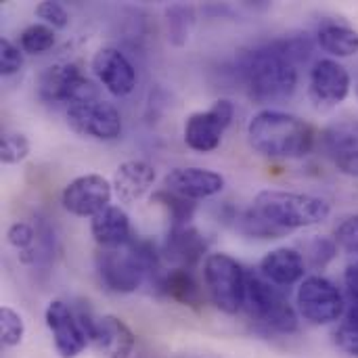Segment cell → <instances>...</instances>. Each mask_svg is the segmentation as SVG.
<instances>
[{"label": "cell", "instance_id": "1f68e13d", "mask_svg": "<svg viewBox=\"0 0 358 358\" xmlns=\"http://www.w3.org/2000/svg\"><path fill=\"white\" fill-rule=\"evenodd\" d=\"M336 243L348 252L358 256V214L348 216L338 229H336Z\"/></svg>", "mask_w": 358, "mask_h": 358}, {"label": "cell", "instance_id": "4316f807", "mask_svg": "<svg viewBox=\"0 0 358 358\" xmlns=\"http://www.w3.org/2000/svg\"><path fill=\"white\" fill-rule=\"evenodd\" d=\"M239 231L245 233L248 237H258V239H279L285 235V231L277 229L275 224H271L264 216H260L254 208L243 212L237 218Z\"/></svg>", "mask_w": 358, "mask_h": 358}, {"label": "cell", "instance_id": "f546056e", "mask_svg": "<svg viewBox=\"0 0 358 358\" xmlns=\"http://www.w3.org/2000/svg\"><path fill=\"white\" fill-rule=\"evenodd\" d=\"M0 329H2V344L4 346H19L25 336V323L19 313L8 306L0 310Z\"/></svg>", "mask_w": 358, "mask_h": 358}, {"label": "cell", "instance_id": "d6a6232c", "mask_svg": "<svg viewBox=\"0 0 358 358\" xmlns=\"http://www.w3.org/2000/svg\"><path fill=\"white\" fill-rule=\"evenodd\" d=\"M36 15L44 21V25L48 27H67L69 23V13L65 10L63 4L59 2H50V0H44L36 6Z\"/></svg>", "mask_w": 358, "mask_h": 358}, {"label": "cell", "instance_id": "74e56055", "mask_svg": "<svg viewBox=\"0 0 358 358\" xmlns=\"http://www.w3.org/2000/svg\"><path fill=\"white\" fill-rule=\"evenodd\" d=\"M357 92H358V86H357Z\"/></svg>", "mask_w": 358, "mask_h": 358}, {"label": "cell", "instance_id": "6da1fadb", "mask_svg": "<svg viewBox=\"0 0 358 358\" xmlns=\"http://www.w3.org/2000/svg\"><path fill=\"white\" fill-rule=\"evenodd\" d=\"M250 145L271 159H300L317 145L315 128L298 115L264 109L248 124Z\"/></svg>", "mask_w": 358, "mask_h": 358}, {"label": "cell", "instance_id": "44dd1931", "mask_svg": "<svg viewBox=\"0 0 358 358\" xmlns=\"http://www.w3.org/2000/svg\"><path fill=\"white\" fill-rule=\"evenodd\" d=\"M159 289L174 302L189 306L193 310H199L203 304V294L199 289V283L195 281L193 273L189 268H172L168 271L162 281H159Z\"/></svg>", "mask_w": 358, "mask_h": 358}, {"label": "cell", "instance_id": "5bb4252c", "mask_svg": "<svg viewBox=\"0 0 358 358\" xmlns=\"http://www.w3.org/2000/svg\"><path fill=\"white\" fill-rule=\"evenodd\" d=\"M92 71L113 96H126L136 86V69L128 57L113 46L96 50L92 59Z\"/></svg>", "mask_w": 358, "mask_h": 358}, {"label": "cell", "instance_id": "4fadbf2b", "mask_svg": "<svg viewBox=\"0 0 358 358\" xmlns=\"http://www.w3.org/2000/svg\"><path fill=\"white\" fill-rule=\"evenodd\" d=\"M308 90L310 99L319 107H336L350 92V73L342 63L334 59H321L310 71Z\"/></svg>", "mask_w": 358, "mask_h": 358}, {"label": "cell", "instance_id": "e575fe53", "mask_svg": "<svg viewBox=\"0 0 358 358\" xmlns=\"http://www.w3.org/2000/svg\"><path fill=\"white\" fill-rule=\"evenodd\" d=\"M6 239L8 243L15 248V250H21V252H29L34 248V241H36V233L29 224L25 222H15L8 231H6Z\"/></svg>", "mask_w": 358, "mask_h": 358}, {"label": "cell", "instance_id": "52a82bcc", "mask_svg": "<svg viewBox=\"0 0 358 358\" xmlns=\"http://www.w3.org/2000/svg\"><path fill=\"white\" fill-rule=\"evenodd\" d=\"M38 94L46 103H63L67 107L99 99V90L76 63H59L48 67L38 82Z\"/></svg>", "mask_w": 358, "mask_h": 358}, {"label": "cell", "instance_id": "277c9868", "mask_svg": "<svg viewBox=\"0 0 358 358\" xmlns=\"http://www.w3.org/2000/svg\"><path fill=\"white\" fill-rule=\"evenodd\" d=\"M254 210L277 229L289 233L296 229L317 227L329 218V203L315 195L292 191H260L254 199Z\"/></svg>", "mask_w": 358, "mask_h": 358}, {"label": "cell", "instance_id": "5b68a950", "mask_svg": "<svg viewBox=\"0 0 358 358\" xmlns=\"http://www.w3.org/2000/svg\"><path fill=\"white\" fill-rule=\"evenodd\" d=\"M245 308L248 315L268 331L285 336L298 331V315L289 300L277 287H273V283L258 275H248Z\"/></svg>", "mask_w": 358, "mask_h": 358}, {"label": "cell", "instance_id": "836d02e7", "mask_svg": "<svg viewBox=\"0 0 358 358\" xmlns=\"http://www.w3.org/2000/svg\"><path fill=\"white\" fill-rule=\"evenodd\" d=\"M23 50L15 46L10 40H0V73L2 76H13L21 69L23 65Z\"/></svg>", "mask_w": 358, "mask_h": 358}, {"label": "cell", "instance_id": "e0dca14e", "mask_svg": "<svg viewBox=\"0 0 358 358\" xmlns=\"http://www.w3.org/2000/svg\"><path fill=\"white\" fill-rule=\"evenodd\" d=\"M155 176V168L149 162L130 159L115 170L111 187L122 203H134L151 191Z\"/></svg>", "mask_w": 358, "mask_h": 358}, {"label": "cell", "instance_id": "d6986e66", "mask_svg": "<svg viewBox=\"0 0 358 358\" xmlns=\"http://www.w3.org/2000/svg\"><path fill=\"white\" fill-rule=\"evenodd\" d=\"M262 277L273 285H294L298 283L306 273V260L304 256L294 248H279L268 252L260 262Z\"/></svg>", "mask_w": 358, "mask_h": 358}, {"label": "cell", "instance_id": "4dcf8cb0", "mask_svg": "<svg viewBox=\"0 0 358 358\" xmlns=\"http://www.w3.org/2000/svg\"><path fill=\"white\" fill-rule=\"evenodd\" d=\"M304 250H306V258L310 260V264L315 268H319V266H325L327 262H331L336 258L338 243L331 239H325V237H315L304 245Z\"/></svg>", "mask_w": 358, "mask_h": 358}, {"label": "cell", "instance_id": "9c48e42d", "mask_svg": "<svg viewBox=\"0 0 358 358\" xmlns=\"http://www.w3.org/2000/svg\"><path fill=\"white\" fill-rule=\"evenodd\" d=\"M298 310L313 325H329L342 319V292L325 277H308L298 289Z\"/></svg>", "mask_w": 358, "mask_h": 358}, {"label": "cell", "instance_id": "484cf974", "mask_svg": "<svg viewBox=\"0 0 358 358\" xmlns=\"http://www.w3.org/2000/svg\"><path fill=\"white\" fill-rule=\"evenodd\" d=\"M21 50L27 55H42L55 46V31L44 23H34L21 31Z\"/></svg>", "mask_w": 358, "mask_h": 358}, {"label": "cell", "instance_id": "7a4b0ae2", "mask_svg": "<svg viewBox=\"0 0 358 358\" xmlns=\"http://www.w3.org/2000/svg\"><path fill=\"white\" fill-rule=\"evenodd\" d=\"M298 65L283 52L279 40L258 46L241 57V76L256 103L285 101L296 92Z\"/></svg>", "mask_w": 358, "mask_h": 358}, {"label": "cell", "instance_id": "ba28073f", "mask_svg": "<svg viewBox=\"0 0 358 358\" xmlns=\"http://www.w3.org/2000/svg\"><path fill=\"white\" fill-rule=\"evenodd\" d=\"M235 105L229 99H218L210 109L191 113L185 122V143L189 149L210 153L218 149L224 130L231 126Z\"/></svg>", "mask_w": 358, "mask_h": 358}, {"label": "cell", "instance_id": "3957f363", "mask_svg": "<svg viewBox=\"0 0 358 358\" xmlns=\"http://www.w3.org/2000/svg\"><path fill=\"white\" fill-rule=\"evenodd\" d=\"M157 271V252L145 241L132 237L117 250H101L96 254V273L105 289L113 294H132L145 279Z\"/></svg>", "mask_w": 358, "mask_h": 358}, {"label": "cell", "instance_id": "d4e9b609", "mask_svg": "<svg viewBox=\"0 0 358 358\" xmlns=\"http://www.w3.org/2000/svg\"><path fill=\"white\" fill-rule=\"evenodd\" d=\"M166 17H168V38L172 44L176 46H182L187 40H189V34H191V27H193V8L191 6H185V4H174L166 10Z\"/></svg>", "mask_w": 358, "mask_h": 358}, {"label": "cell", "instance_id": "d590c367", "mask_svg": "<svg viewBox=\"0 0 358 358\" xmlns=\"http://www.w3.org/2000/svg\"><path fill=\"white\" fill-rule=\"evenodd\" d=\"M334 164H336V168H338L342 174L358 178V153L346 155V157H340V159H336Z\"/></svg>", "mask_w": 358, "mask_h": 358}, {"label": "cell", "instance_id": "ac0fdd59", "mask_svg": "<svg viewBox=\"0 0 358 358\" xmlns=\"http://www.w3.org/2000/svg\"><path fill=\"white\" fill-rule=\"evenodd\" d=\"M90 233L101 250H117L132 239L130 218L120 206H109L90 220Z\"/></svg>", "mask_w": 358, "mask_h": 358}, {"label": "cell", "instance_id": "30bf717a", "mask_svg": "<svg viewBox=\"0 0 358 358\" xmlns=\"http://www.w3.org/2000/svg\"><path fill=\"white\" fill-rule=\"evenodd\" d=\"M67 124L80 136L94 141H115L122 134L120 111L103 99L67 107Z\"/></svg>", "mask_w": 358, "mask_h": 358}, {"label": "cell", "instance_id": "2e32d148", "mask_svg": "<svg viewBox=\"0 0 358 358\" xmlns=\"http://www.w3.org/2000/svg\"><path fill=\"white\" fill-rule=\"evenodd\" d=\"M90 342L105 358H130L136 338L132 329L117 317H101L94 323Z\"/></svg>", "mask_w": 358, "mask_h": 358}, {"label": "cell", "instance_id": "83f0119b", "mask_svg": "<svg viewBox=\"0 0 358 358\" xmlns=\"http://www.w3.org/2000/svg\"><path fill=\"white\" fill-rule=\"evenodd\" d=\"M336 344L350 357H358V306L350 308L338 331H336Z\"/></svg>", "mask_w": 358, "mask_h": 358}, {"label": "cell", "instance_id": "f1b7e54d", "mask_svg": "<svg viewBox=\"0 0 358 358\" xmlns=\"http://www.w3.org/2000/svg\"><path fill=\"white\" fill-rule=\"evenodd\" d=\"M29 155V141L19 132H4L0 138V159L2 164H19Z\"/></svg>", "mask_w": 358, "mask_h": 358}, {"label": "cell", "instance_id": "8d00e7d4", "mask_svg": "<svg viewBox=\"0 0 358 358\" xmlns=\"http://www.w3.org/2000/svg\"><path fill=\"white\" fill-rule=\"evenodd\" d=\"M344 281H346V287L350 292V296L358 302V262L350 264L346 268V275H344Z\"/></svg>", "mask_w": 358, "mask_h": 358}, {"label": "cell", "instance_id": "ffe728a7", "mask_svg": "<svg viewBox=\"0 0 358 358\" xmlns=\"http://www.w3.org/2000/svg\"><path fill=\"white\" fill-rule=\"evenodd\" d=\"M206 250H208V243L203 235L191 224L172 227L166 237V248H164L166 256L180 268L195 266L206 254Z\"/></svg>", "mask_w": 358, "mask_h": 358}, {"label": "cell", "instance_id": "603a6c76", "mask_svg": "<svg viewBox=\"0 0 358 358\" xmlns=\"http://www.w3.org/2000/svg\"><path fill=\"white\" fill-rule=\"evenodd\" d=\"M317 42L334 57H352L358 52V31L336 21H327L319 27Z\"/></svg>", "mask_w": 358, "mask_h": 358}, {"label": "cell", "instance_id": "7402d4cb", "mask_svg": "<svg viewBox=\"0 0 358 358\" xmlns=\"http://www.w3.org/2000/svg\"><path fill=\"white\" fill-rule=\"evenodd\" d=\"M321 147L331 162L358 153V120H342L321 132Z\"/></svg>", "mask_w": 358, "mask_h": 358}, {"label": "cell", "instance_id": "7c38bea8", "mask_svg": "<svg viewBox=\"0 0 358 358\" xmlns=\"http://www.w3.org/2000/svg\"><path fill=\"white\" fill-rule=\"evenodd\" d=\"M46 325L52 334V342L61 358H76L88 346L90 338L82 325L78 313H73L65 302L52 300L46 308Z\"/></svg>", "mask_w": 358, "mask_h": 358}, {"label": "cell", "instance_id": "9a60e30c", "mask_svg": "<svg viewBox=\"0 0 358 358\" xmlns=\"http://www.w3.org/2000/svg\"><path fill=\"white\" fill-rule=\"evenodd\" d=\"M166 191H172L191 201L208 199L224 189V176L206 168H176L164 178Z\"/></svg>", "mask_w": 358, "mask_h": 358}, {"label": "cell", "instance_id": "8fae6325", "mask_svg": "<svg viewBox=\"0 0 358 358\" xmlns=\"http://www.w3.org/2000/svg\"><path fill=\"white\" fill-rule=\"evenodd\" d=\"M113 195L111 182L101 174H84L73 178L63 191V208L80 218H94L109 208Z\"/></svg>", "mask_w": 358, "mask_h": 358}, {"label": "cell", "instance_id": "8992f818", "mask_svg": "<svg viewBox=\"0 0 358 358\" xmlns=\"http://www.w3.org/2000/svg\"><path fill=\"white\" fill-rule=\"evenodd\" d=\"M203 277L212 302L227 315H237L245 306L248 273L229 254H212L206 258Z\"/></svg>", "mask_w": 358, "mask_h": 358}, {"label": "cell", "instance_id": "cb8c5ba5", "mask_svg": "<svg viewBox=\"0 0 358 358\" xmlns=\"http://www.w3.org/2000/svg\"><path fill=\"white\" fill-rule=\"evenodd\" d=\"M153 201L168 210V214L172 218V227L189 224V220L195 214V201H191L187 197H180V195H176L172 191H166V189L153 193Z\"/></svg>", "mask_w": 358, "mask_h": 358}]
</instances>
